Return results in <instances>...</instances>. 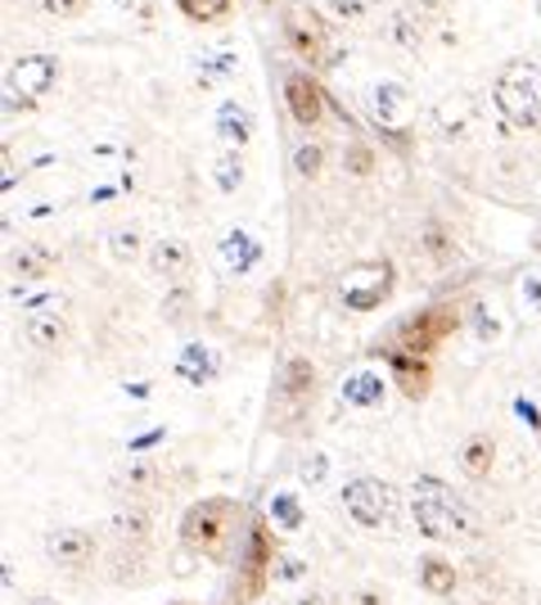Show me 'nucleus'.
<instances>
[{"label": "nucleus", "mask_w": 541, "mask_h": 605, "mask_svg": "<svg viewBox=\"0 0 541 605\" xmlns=\"http://www.w3.org/2000/svg\"><path fill=\"white\" fill-rule=\"evenodd\" d=\"M411 516H415L420 533L433 542H465V538H478V529H483L474 506L433 475H420L411 484Z\"/></svg>", "instance_id": "1"}, {"label": "nucleus", "mask_w": 541, "mask_h": 605, "mask_svg": "<svg viewBox=\"0 0 541 605\" xmlns=\"http://www.w3.org/2000/svg\"><path fill=\"white\" fill-rule=\"evenodd\" d=\"M491 105H497V114L510 131L541 127V64L519 60V64L501 68L497 86H491Z\"/></svg>", "instance_id": "2"}, {"label": "nucleus", "mask_w": 541, "mask_h": 605, "mask_svg": "<svg viewBox=\"0 0 541 605\" xmlns=\"http://www.w3.org/2000/svg\"><path fill=\"white\" fill-rule=\"evenodd\" d=\"M343 506H348V516L361 529H383V525L398 520V488L375 479V475H361L343 488Z\"/></svg>", "instance_id": "3"}, {"label": "nucleus", "mask_w": 541, "mask_h": 605, "mask_svg": "<svg viewBox=\"0 0 541 605\" xmlns=\"http://www.w3.org/2000/svg\"><path fill=\"white\" fill-rule=\"evenodd\" d=\"M226 529H230V501H226V497L194 501V506L185 510V520H181V538H185L194 551H208V555L221 551Z\"/></svg>", "instance_id": "4"}, {"label": "nucleus", "mask_w": 541, "mask_h": 605, "mask_svg": "<svg viewBox=\"0 0 541 605\" xmlns=\"http://www.w3.org/2000/svg\"><path fill=\"white\" fill-rule=\"evenodd\" d=\"M456 325H461V316H456V307H447V303H433V307L407 316V321H402V331H398L402 353L424 357L429 348H437L442 339H447V335L456 331Z\"/></svg>", "instance_id": "5"}, {"label": "nucleus", "mask_w": 541, "mask_h": 605, "mask_svg": "<svg viewBox=\"0 0 541 605\" xmlns=\"http://www.w3.org/2000/svg\"><path fill=\"white\" fill-rule=\"evenodd\" d=\"M388 290H392V267L388 262H357L338 281V299H343V307H353V312L379 307L388 299Z\"/></svg>", "instance_id": "6"}, {"label": "nucleus", "mask_w": 541, "mask_h": 605, "mask_svg": "<svg viewBox=\"0 0 541 605\" xmlns=\"http://www.w3.org/2000/svg\"><path fill=\"white\" fill-rule=\"evenodd\" d=\"M55 82H59V60L55 55H23L10 68V109H32Z\"/></svg>", "instance_id": "7"}, {"label": "nucleus", "mask_w": 541, "mask_h": 605, "mask_svg": "<svg viewBox=\"0 0 541 605\" xmlns=\"http://www.w3.org/2000/svg\"><path fill=\"white\" fill-rule=\"evenodd\" d=\"M366 105H370V118L379 122V131H383V136H398V145H407V127H411V90H407L402 82L383 77V82L370 86Z\"/></svg>", "instance_id": "8"}, {"label": "nucleus", "mask_w": 541, "mask_h": 605, "mask_svg": "<svg viewBox=\"0 0 541 605\" xmlns=\"http://www.w3.org/2000/svg\"><path fill=\"white\" fill-rule=\"evenodd\" d=\"M284 36H289V45L299 51L303 60H312V64H334V55L325 51L329 45V36H325V23L312 14V10H289L284 14Z\"/></svg>", "instance_id": "9"}, {"label": "nucleus", "mask_w": 541, "mask_h": 605, "mask_svg": "<svg viewBox=\"0 0 541 605\" xmlns=\"http://www.w3.org/2000/svg\"><path fill=\"white\" fill-rule=\"evenodd\" d=\"M275 570V542L267 533V525H253L244 538V596H258L262 579Z\"/></svg>", "instance_id": "10"}, {"label": "nucleus", "mask_w": 541, "mask_h": 605, "mask_svg": "<svg viewBox=\"0 0 541 605\" xmlns=\"http://www.w3.org/2000/svg\"><path fill=\"white\" fill-rule=\"evenodd\" d=\"M45 555L64 570H82L95 561V533L90 529H55L45 538Z\"/></svg>", "instance_id": "11"}, {"label": "nucleus", "mask_w": 541, "mask_h": 605, "mask_svg": "<svg viewBox=\"0 0 541 605\" xmlns=\"http://www.w3.org/2000/svg\"><path fill=\"white\" fill-rule=\"evenodd\" d=\"M284 100H289L293 122H303V127H316L325 118V96H321V86L307 73H289L284 77Z\"/></svg>", "instance_id": "12"}, {"label": "nucleus", "mask_w": 541, "mask_h": 605, "mask_svg": "<svg viewBox=\"0 0 541 605\" xmlns=\"http://www.w3.org/2000/svg\"><path fill=\"white\" fill-rule=\"evenodd\" d=\"M429 0H411V6H402V10H392V19H388V41L392 45H402V51H420L424 45V36H429Z\"/></svg>", "instance_id": "13"}, {"label": "nucleus", "mask_w": 541, "mask_h": 605, "mask_svg": "<svg viewBox=\"0 0 541 605\" xmlns=\"http://www.w3.org/2000/svg\"><path fill=\"white\" fill-rule=\"evenodd\" d=\"M176 376H181L185 385H194V389L213 385V380L221 376V357H217V348H208V344H185L181 357H176Z\"/></svg>", "instance_id": "14"}, {"label": "nucleus", "mask_w": 541, "mask_h": 605, "mask_svg": "<svg viewBox=\"0 0 541 605\" xmlns=\"http://www.w3.org/2000/svg\"><path fill=\"white\" fill-rule=\"evenodd\" d=\"M23 335H28V344H32V348L51 353V348H59V344H64V335H68V321L59 316V307H41V312H28V321H23Z\"/></svg>", "instance_id": "15"}, {"label": "nucleus", "mask_w": 541, "mask_h": 605, "mask_svg": "<svg viewBox=\"0 0 541 605\" xmlns=\"http://www.w3.org/2000/svg\"><path fill=\"white\" fill-rule=\"evenodd\" d=\"M221 262H226V271H230V276H249V271L262 262V245H258V240H253L244 226H235L230 236L221 240Z\"/></svg>", "instance_id": "16"}, {"label": "nucleus", "mask_w": 541, "mask_h": 605, "mask_svg": "<svg viewBox=\"0 0 541 605\" xmlns=\"http://www.w3.org/2000/svg\"><path fill=\"white\" fill-rule=\"evenodd\" d=\"M150 529H154V516L144 510L140 501H122L113 510V538L127 542V547H144L150 542Z\"/></svg>", "instance_id": "17"}, {"label": "nucleus", "mask_w": 541, "mask_h": 605, "mask_svg": "<svg viewBox=\"0 0 541 605\" xmlns=\"http://www.w3.org/2000/svg\"><path fill=\"white\" fill-rule=\"evenodd\" d=\"M217 136L226 141V150H244V145L253 141V114L244 109V105H235V100H226L217 109Z\"/></svg>", "instance_id": "18"}, {"label": "nucleus", "mask_w": 541, "mask_h": 605, "mask_svg": "<svg viewBox=\"0 0 541 605\" xmlns=\"http://www.w3.org/2000/svg\"><path fill=\"white\" fill-rule=\"evenodd\" d=\"M388 366H392V376H398V385L407 389V398H424V389H429V361H424V357L392 348V353H388Z\"/></svg>", "instance_id": "19"}, {"label": "nucleus", "mask_w": 541, "mask_h": 605, "mask_svg": "<svg viewBox=\"0 0 541 605\" xmlns=\"http://www.w3.org/2000/svg\"><path fill=\"white\" fill-rule=\"evenodd\" d=\"M150 271L159 276V281H181V276L190 271V249L181 240H159L150 249Z\"/></svg>", "instance_id": "20"}, {"label": "nucleus", "mask_w": 541, "mask_h": 605, "mask_svg": "<svg viewBox=\"0 0 541 605\" xmlns=\"http://www.w3.org/2000/svg\"><path fill=\"white\" fill-rule=\"evenodd\" d=\"M491 461H497V443H491V434H469L461 443V471L469 479H487L491 475Z\"/></svg>", "instance_id": "21"}, {"label": "nucleus", "mask_w": 541, "mask_h": 605, "mask_svg": "<svg viewBox=\"0 0 541 605\" xmlns=\"http://www.w3.org/2000/svg\"><path fill=\"white\" fill-rule=\"evenodd\" d=\"M312 385H316V366H312L307 357H289L284 370H280V398L299 402V398L312 393Z\"/></svg>", "instance_id": "22"}, {"label": "nucleus", "mask_w": 541, "mask_h": 605, "mask_svg": "<svg viewBox=\"0 0 541 605\" xmlns=\"http://www.w3.org/2000/svg\"><path fill=\"white\" fill-rule=\"evenodd\" d=\"M55 262H59V253L45 249V245H23V249H14V258H10V267L23 276V281H41V276H51Z\"/></svg>", "instance_id": "23"}, {"label": "nucleus", "mask_w": 541, "mask_h": 605, "mask_svg": "<svg viewBox=\"0 0 541 605\" xmlns=\"http://www.w3.org/2000/svg\"><path fill=\"white\" fill-rule=\"evenodd\" d=\"M383 380L375 376V370H357V376H348V380H343V402H348V407H379L383 402Z\"/></svg>", "instance_id": "24"}, {"label": "nucleus", "mask_w": 541, "mask_h": 605, "mask_svg": "<svg viewBox=\"0 0 541 605\" xmlns=\"http://www.w3.org/2000/svg\"><path fill=\"white\" fill-rule=\"evenodd\" d=\"M420 587L429 596H452L456 592V570L442 561V555H424L420 561Z\"/></svg>", "instance_id": "25"}, {"label": "nucleus", "mask_w": 541, "mask_h": 605, "mask_svg": "<svg viewBox=\"0 0 541 605\" xmlns=\"http://www.w3.org/2000/svg\"><path fill=\"white\" fill-rule=\"evenodd\" d=\"M267 516H271V525L280 533H299L303 529V501L293 497V493H275L271 506H267Z\"/></svg>", "instance_id": "26"}, {"label": "nucleus", "mask_w": 541, "mask_h": 605, "mask_svg": "<svg viewBox=\"0 0 541 605\" xmlns=\"http://www.w3.org/2000/svg\"><path fill=\"white\" fill-rule=\"evenodd\" d=\"M213 176H217V191L221 195H235L244 185V154L239 150H226L217 163H213Z\"/></svg>", "instance_id": "27"}, {"label": "nucleus", "mask_w": 541, "mask_h": 605, "mask_svg": "<svg viewBox=\"0 0 541 605\" xmlns=\"http://www.w3.org/2000/svg\"><path fill=\"white\" fill-rule=\"evenodd\" d=\"M235 73V51H204L199 55V82L204 86H217Z\"/></svg>", "instance_id": "28"}, {"label": "nucleus", "mask_w": 541, "mask_h": 605, "mask_svg": "<svg viewBox=\"0 0 541 605\" xmlns=\"http://www.w3.org/2000/svg\"><path fill=\"white\" fill-rule=\"evenodd\" d=\"M136 253H140V230L136 226H118L109 236V258L113 262H136Z\"/></svg>", "instance_id": "29"}, {"label": "nucleus", "mask_w": 541, "mask_h": 605, "mask_svg": "<svg viewBox=\"0 0 541 605\" xmlns=\"http://www.w3.org/2000/svg\"><path fill=\"white\" fill-rule=\"evenodd\" d=\"M176 10L185 19H194V23H213V19H221L230 10V0H176Z\"/></svg>", "instance_id": "30"}, {"label": "nucleus", "mask_w": 541, "mask_h": 605, "mask_svg": "<svg viewBox=\"0 0 541 605\" xmlns=\"http://www.w3.org/2000/svg\"><path fill=\"white\" fill-rule=\"evenodd\" d=\"M321 163H325V150L316 145V141H307V145H299V154H293V168H299V176H316L321 172Z\"/></svg>", "instance_id": "31"}, {"label": "nucleus", "mask_w": 541, "mask_h": 605, "mask_svg": "<svg viewBox=\"0 0 541 605\" xmlns=\"http://www.w3.org/2000/svg\"><path fill=\"white\" fill-rule=\"evenodd\" d=\"M321 6H325L334 19H361L366 10L379 6V0H321Z\"/></svg>", "instance_id": "32"}, {"label": "nucleus", "mask_w": 541, "mask_h": 605, "mask_svg": "<svg viewBox=\"0 0 541 605\" xmlns=\"http://www.w3.org/2000/svg\"><path fill=\"white\" fill-rule=\"evenodd\" d=\"M303 574H307V561H303V555H275L271 579H280V583H299Z\"/></svg>", "instance_id": "33"}, {"label": "nucleus", "mask_w": 541, "mask_h": 605, "mask_svg": "<svg viewBox=\"0 0 541 605\" xmlns=\"http://www.w3.org/2000/svg\"><path fill=\"white\" fill-rule=\"evenodd\" d=\"M299 475H303V484H325V475H329V456L325 452H312V456H303V465H299Z\"/></svg>", "instance_id": "34"}, {"label": "nucleus", "mask_w": 541, "mask_h": 605, "mask_svg": "<svg viewBox=\"0 0 541 605\" xmlns=\"http://www.w3.org/2000/svg\"><path fill=\"white\" fill-rule=\"evenodd\" d=\"M343 168H348L353 176H370V172H375V154H370L366 145H353L348 154H343Z\"/></svg>", "instance_id": "35"}, {"label": "nucleus", "mask_w": 541, "mask_h": 605, "mask_svg": "<svg viewBox=\"0 0 541 605\" xmlns=\"http://www.w3.org/2000/svg\"><path fill=\"white\" fill-rule=\"evenodd\" d=\"M122 479H127L131 488H154V484H159V465H154V461H140V465H131Z\"/></svg>", "instance_id": "36"}, {"label": "nucleus", "mask_w": 541, "mask_h": 605, "mask_svg": "<svg viewBox=\"0 0 541 605\" xmlns=\"http://www.w3.org/2000/svg\"><path fill=\"white\" fill-rule=\"evenodd\" d=\"M41 10L51 19H77L86 10V0H41Z\"/></svg>", "instance_id": "37"}, {"label": "nucleus", "mask_w": 541, "mask_h": 605, "mask_svg": "<svg viewBox=\"0 0 541 605\" xmlns=\"http://www.w3.org/2000/svg\"><path fill=\"white\" fill-rule=\"evenodd\" d=\"M523 303L541 312V276H528V281H523Z\"/></svg>", "instance_id": "38"}, {"label": "nucleus", "mask_w": 541, "mask_h": 605, "mask_svg": "<svg viewBox=\"0 0 541 605\" xmlns=\"http://www.w3.org/2000/svg\"><path fill=\"white\" fill-rule=\"evenodd\" d=\"M474 321H478V335L483 339H497V316H487V307H478Z\"/></svg>", "instance_id": "39"}, {"label": "nucleus", "mask_w": 541, "mask_h": 605, "mask_svg": "<svg viewBox=\"0 0 541 605\" xmlns=\"http://www.w3.org/2000/svg\"><path fill=\"white\" fill-rule=\"evenodd\" d=\"M424 240H429V253H433V258H447V240H442V230H437V226L424 230Z\"/></svg>", "instance_id": "40"}, {"label": "nucleus", "mask_w": 541, "mask_h": 605, "mask_svg": "<svg viewBox=\"0 0 541 605\" xmlns=\"http://www.w3.org/2000/svg\"><path fill=\"white\" fill-rule=\"evenodd\" d=\"M293 605H334V601H329L325 592H303V596H299V601H293Z\"/></svg>", "instance_id": "41"}, {"label": "nucleus", "mask_w": 541, "mask_h": 605, "mask_svg": "<svg viewBox=\"0 0 541 605\" xmlns=\"http://www.w3.org/2000/svg\"><path fill=\"white\" fill-rule=\"evenodd\" d=\"M159 439H163V430H154V434H144V439H136V443H131V447H154V443H159Z\"/></svg>", "instance_id": "42"}, {"label": "nucleus", "mask_w": 541, "mask_h": 605, "mask_svg": "<svg viewBox=\"0 0 541 605\" xmlns=\"http://www.w3.org/2000/svg\"><path fill=\"white\" fill-rule=\"evenodd\" d=\"M28 605H59V601H55V596H32Z\"/></svg>", "instance_id": "43"}, {"label": "nucleus", "mask_w": 541, "mask_h": 605, "mask_svg": "<svg viewBox=\"0 0 541 605\" xmlns=\"http://www.w3.org/2000/svg\"><path fill=\"white\" fill-rule=\"evenodd\" d=\"M176 605H190V601H176Z\"/></svg>", "instance_id": "44"}, {"label": "nucleus", "mask_w": 541, "mask_h": 605, "mask_svg": "<svg viewBox=\"0 0 541 605\" xmlns=\"http://www.w3.org/2000/svg\"><path fill=\"white\" fill-rule=\"evenodd\" d=\"M537 6H541V0H537Z\"/></svg>", "instance_id": "45"}, {"label": "nucleus", "mask_w": 541, "mask_h": 605, "mask_svg": "<svg viewBox=\"0 0 541 605\" xmlns=\"http://www.w3.org/2000/svg\"><path fill=\"white\" fill-rule=\"evenodd\" d=\"M483 605H487V601H483Z\"/></svg>", "instance_id": "46"}]
</instances>
